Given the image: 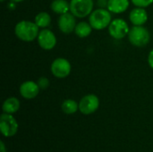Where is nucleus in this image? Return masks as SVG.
Segmentation results:
<instances>
[{
	"instance_id": "1",
	"label": "nucleus",
	"mask_w": 153,
	"mask_h": 152,
	"mask_svg": "<svg viewBox=\"0 0 153 152\" xmlns=\"http://www.w3.org/2000/svg\"><path fill=\"white\" fill-rule=\"evenodd\" d=\"M39 27L35 23V22L30 21H21L14 28L15 36L25 42H31L36 39L39 36Z\"/></svg>"
},
{
	"instance_id": "3",
	"label": "nucleus",
	"mask_w": 153,
	"mask_h": 152,
	"mask_svg": "<svg viewBox=\"0 0 153 152\" xmlns=\"http://www.w3.org/2000/svg\"><path fill=\"white\" fill-rule=\"evenodd\" d=\"M127 36L129 42L133 46L138 47H145L151 40V34L149 30L143 26L134 25V27L130 29Z\"/></svg>"
},
{
	"instance_id": "10",
	"label": "nucleus",
	"mask_w": 153,
	"mask_h": 152,
	"mask_svg": "<svg viewBox=\"0 0 153 152\" xmlns=\"http://www.w3.org/2000/svg\"><path fill=\"white\" fill-rule=\"evenodd\" d=\"M76 24L77 23L75 21V16L72 13H69V12L60 14L58 18V22H57L59 30L65 34H69L74 31Z\"/></svg>"
},
{
	"instance_id": "11",
	"label": "nucleus",
	"mask_w": 153,
	"mask_h": 152,
	"mask_svg": "<svg viewBox=\"0 0 153 152\" xmlns=\"http://www.w3.org/2000/svg\"><path fill=\"white\" fill-rule=\"evenodd\" d=\"M39 90L40 89L37 82L33 81H26L21 84L19 91L22 98L26 99H32L38 96Z\"/></svg>"
},
{
	"instance_id": "18",
	"label": "nucleus",
	"mask_w": 153,
	"mask_h": 152,
	"mask_svg": "<svg viewBox=\"0 0 153 152\" xmlns=\"http://www.w3.org/2000/svg\"><path fill=\"white\" fill-rule=\"evenodd\" d=\"M62 111L67 115H73L79 109V104L74 99H65L61 106Z\"/></svg>"
},
{
	"instance_id": "19",
	"label": "nucleus",
	"mask_w": 153,
	"mask_h": 152,
	"mask_svg": "<svg viewBox=\"0 0 153 152\" xmlns=\"http://www.w3.org/2000/svg\"><path fill=\"white\" fill-rule=\"evenodd\" d=\"M132 3L136 6V7H148L153 3V0H131Z\"/></svg>"
},
{
	"instance_id": "25",
	"label": "nucleus",
	"mask_w": 153,
	"mask_h": 152,
	"mask_svg": "<svg viewBox=\"0 0 153 152\" xmlns=\"http://www.w3.org/2000/svg\"><path fill=\"white\" fill-rule=\"evenodd\" d=\"M0 1H1V2H4L5 0H0Z\"/></svg>"
},
{
	"instance_id": "6",
	"label": "nucleus",
	"mask_w": 153,
	"mask_h": 152,
	"mask_svg": "<svg viewBox=\"0 0 153 152\" xmlns=\"http://www.w3.org/2000/svg\"><path fill=\"white\" fill-rule=\"evenodd\" d=\"M0 130L4 137H12L18 131V124L11 114L4 113L0 116Z\"/></svg>"
},
{
	"instance_id": "24",
	"label": "nucleus",
	"mask_w": 153,
	"mask_h": 152,
	"mask_svg": "<svg viewBox=\"0 0 153 152\" xmlns=\"http://www.w3.org/2000/svg\"><path fill=\"white\" fill-rule=\"evenodd\" d=\"M99 1H100V2H104V1H107V0H99ZM107 2H108V1H107Z\"/></svg>"
},
{
	"instance_id": "4",
	"label": "nucleus",
	"mask_w": 153,
	"mask_h": 152,
	"mask_svg": "<svg viewBox=\"0 0 153 152\" xmlns=\"http://www.w3.org/2000/svg\"><path fill=\"white\" fill-rule=\"evenodd\" d=\"M93 0H71L70 12L78 18H84L93 11Z\"/></svg>"
},
{
	"instance_id": "8",
	"label": "nucleus",
	"mask_w": 153,
	"mask_h": 152,
	"mask_svg": "<svg viewBox=\"0 0 153 152\" xmlns=\"http://www.w3.org/2000/svg\"><path fill=\"white\" fill-rule=\"evenodd\" d=\"M100 107V99L94 94L84 96L79 102V110L83 115L93 114Z\"/></svg>"
},
{
	"instance_id": "12",
	"label": "nucleus",
	"mask_w": 153,
	"mask_h": 152,
	"mask_svg": "<svg viewBox=\"0 0 153 152\" xmlns=\"http://www.w3.org/2000/svg\"><path fill=\"white\" fill-rule=\"evenodd\" d=\"M129 20L135 26H143L148 21V13L144 8L136 7L130 12Z\"/></svg>"
},
{
	"instance_id": "13",
	"label": "nucleus",
	"mask_w": 153,
	"mask_h": 152,
	"mask_svg": "<svg viewBox=\"0 0 153 152\" xmlns=\"http://www.w3.org/2000/svg\"><path fill=\"white\" fill-rule=\"evenodd\" d=\"M129 0H108L107 7L110 13H122L129 7Z\"/></svg>"
},
{
	"instance_id": "23",
	"label": "nucleus",
	"mask_w": 153,
	"mask_h": 152,
	"mask_svg": "<svg viewBox=\"0 0 153 152\" xmlns=\"http://www.w3.org/2000/svg\"><path fill=\"white\" fill-rule=\"evenodd\" d=\"M12 3H20V2H22L24 0H10Z\"/></svg>"
},
{
	"instance_id": "14",
	"label": "nucleus",
	"mask_w": 153,
	"mask_h": 152,
	"mask_svg": "<svg viewBox=\"0 0 153 152\" xmlns=\"http://www.w3.org/2000/svg\"><path fill=\"white\" fill-rule=\"evenodd\" d=\"M3 111L4 113L6 114H14L15 112H17L20 108V101L18 99L14 98V97H11L8 98L7 99H5L3 103Z\"/></svg>"
},
{
	"instance_id": "16",
	"label": "nucleus",
	"mask_w": 153,
	"mask_h": 152,
	"mask_svg": "<svg viewBox=\"0 0 153 152\" xmlns=\"http://www.w3.org/2000/svg\"><path fill=\"white\" fill-rule=\"evenodd\" d=\"M50 8L54 13L63 14L70 11V3L66 0H53L50 4Z\"/></svg>"
},
{
	"instance_id": "7",
	"label": "nucleus",
	"mask_w": 153,
	"mask_h": 152,
	"mask_svg": "<svg viewBox=\"0 0 153 152\" xmlns=\"http://www.w3.org/2000/svg\"><path fill=\"white\" fill-rule=\"evenodd\" d=\"M50 70L52 74L58 78V79H63L67 77L72 70V66L70 62L63 57H58L53 61L50 66Z\"/></svg>"
},
{
	"instance_id": "2",
	"label": "nucleus",
	"mask_w": 153,
	"mask_h": 152,
	"mask_svg": "<svg viewBox=\"0 0 153 152\" xmlns=\"http://www.w3.org/2000/svg\"><path fill=\"white\" fill-rule=\"evenodd\" d=\"M112 22L111 13L108 10L103 8H98L93 10L89 16V22L93 30H100L108 28Z\"/></svg>"
},
{
	"instance_id": "22",
	"label": "nucleus",
	"mask_w": 153,
	"mask_h": 152,
	"mask_svg": "<svg viewBox=\"0 0 153 152\" xmlns=\"http://www.w3.org/2000/svg\"><path fill=\"white\" fill-rule=\"evenodd\" d=\"M0 152H6L5 151V147H4V144L3 142H0Z\"/></svg>"
},
{
	"instance_id": "17",
	"label": "nucleus",
	"mask_w": 153,
	"mask_h": 152,
	"mask_svg": "<svg viewBox=\"0 0 153 152\" xmlns=\"http://www.w3.org/2000/svg\"><path fill=\"white\" fill-rule=\"evenodd\" d=\"M34 22H35V23L39 28L45 29V28H47L48 26L50 25L51 17H50V15H49L48 13H47V12H41V13H39L36 15V17L34 19Z\"/></svg>"
},
{
	"instance_id": "21",
	"label": "nucleus",
	"mask_w": 153,
	"mask_h": 152,
	"mask_svg": "<svg viewBox=\"0 0 153 152\" xmlns=\"http://www.w3.org/2000/svg\"><path fill=\"white\" fill-rule=\"evenodd\" d=\"M148 64L151 66V68L153 69V49L149 53V56H148Z\"/></svg>"
},
{
	"instance_id": "5",
	"label": "nucleus",
	"mask_w": 153,
	"mask_h": 152,
	"mask_svg": "<svg viewBox=\"0 0 153 152\" xmlns=\"http://www.w3.org/2000/svg\"><path fill=\"white\" fill-rule=\"evenodd\" d=\"M108 28V33L109 35L115 39H122L125 37H126L129 33V26L127 22L120 18H117L113 20Z\"/></svg>"
},
{
	"instance_id": "20",
	"label": "nucleus",
	"mask_w": 153,
	"mask_h": 152,
	"mask_svg": "<svg viewBox=\"0 0 153 152\" xmlns=\"http://www.w3.org/2000/svg\"><path fill=\"white\" fill-rule=\"evenodd\" d=\"M37 83H38L39 89H41V90H46V89L49 86V80H48L47 77L42 76V77L39 78Z\"/></svg>"
},
{
	"instance_id": "15",
	"label": "nucleus",
	"mask_w": 153,
	"mask_h": 152,
	"mask_svg": "<svg viewBox=\"0 0 153 152\" xmlns=\"http://www.w3.org/2000/svg\"><path fill=\"white\" fill-rule=\"evenodd\" d=\"M92 30H93V28L91 27L90 22L88 23L86 22H80L79 23L76 24L75 29H74V32H75L77 37L83 39V38L89 37L91 35Z\"/></svg>"
},
{
	"instance_id": "9",
	"label": "nucleus",
	"mask_w": 153,
	"mask_h": 152,
	"mask_svg": "<svg viewBox=\"0 0 153 152\" xmlns=\"http://www.w3.org/2000/svg\"><path fill=\"white\" fill-rule=\"evenodd\" d=\"M37 39L39 47L44 50H51L56 45V35L53 31L46 28L39 31Z\"/></svg>"
}]
</instances>
